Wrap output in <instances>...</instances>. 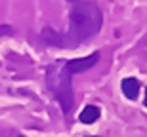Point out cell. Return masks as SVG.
<instances>
[{"label":"cell","instance_id":"6da1fadb","mask_svg":"<svg viewBox=\"0 0 147 137\" xmlns=\"http://www.w3.org/2000/svg\"><path fill=\"white\" fill-rule=\"evenodd\" d=\"M69 33L57 34L55 31L44 29L42 40L46 44L61 46V48H75L80 42H86L101 31L103 13L94 2H76L69 13Z\"/></svg>","mask_w":147,"mask_h":137},{"label":"cell","instance_id":"7a4b0ae2","mask_svg":"<svg viewBox=\"0 0 147 137\" xmlns=\"http://www.w3.org/2000/svg\"><path fill=\"white\" fill-rule=\"evenodd\" d=\"M75 76L71 71V67L67 61H55L54 65L48 67L46 71V84L48 90L54 93V97L57 99V103L61 105L63 112H71L73 105H75V93H73L71 78Z\"/></svg>","mask_w":147,"mask_h":137},{"label":"cell","instance_id":"3957f363","mask_svg":"<svg viewBox=\"0 0 147 137\" xmlns=\"http://www.w3.org/2000/svg\"><path fill=\"white\" fill-rule=\"evenodd\" d=\"M120 88H122V93L128 99H138V95H140V82L136 78H124Z\"/></svg>","mask_w":147,"mask_h":137},{"label":"cell","instance_id":"277c9868","mask_svg":"<svg viewBox=\"0 0 147 137\" xmlns=\"http://www.w3.org/2000/svg\"><path fill=\"white\" fill-rule=\"evenodd\" d=\"M99 109L96 107V105H88V107H84L80 112V116H78V120L82 122V124H94V122L99 118Z\"/></svg>","mask_w":147,"mask_h":137},{"label":"cell","instance_id":"5b68a950","mask_svg":"<svg viewBox=\"0 0 147 137\" xmlns=\"http://www.w3.org/2000/svg\"><path fill=\"white\" fill-rule=\"evenodd\" d=\"M11 29L10 27H0V34H10Z\"/></svg>","mask_w":147,"mask_h":137},{"label":"cell","instance_id":"8992f818","mask_svg":"<svg viewBox=\"0 0 147 137\" xmlns=\"http://www.w3.org/2000/svg\"><path fill=\"white\" fill-rule=\"evenodd\" d=\"M145 107H147V88H145Z\"/></svg>","mask_w":147,"mask_h":137},{"label":"cell","instance_id":"52a82bcc","mask_svg":"<svg viewBox=\"0 0 147 137\" xmlns=\"http://www.w3.org/2000/svg\"><path fill=\"white\" fill-rule=\"evenodd\" d=\"M67 2H78V0H67Z\"/></svg>","mask_w":147,"mask_h":137},{"label":"cell","instance_id":"ba28073f","mask_svg":"<svg viewBox=\"0 0 147 137\" xmlns=\"http://www.w3.org/2000/svg\"><path fill=\"white\" fill-rule=\"evenodd\" d=\"M19 137H25V135H19Z\"/></svg>","mask_w":147,"mask_h":137}]
</instances>
